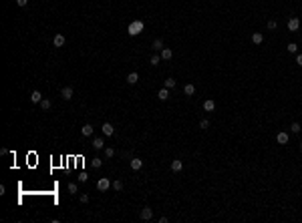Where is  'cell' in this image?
Here are the masks:
<instances>
[{
  "label": "cell",
  "mask_w": 302,
  "mask_h": 223,
  "mask_svg": "<svg viewBox=\"0 0 302 223\" xmlns=\"http://www.w3.org/2000/svg\"><path fill=\"white\" fill-rule=\"evenodd\" d=\"M300 129H302L300 123H292V125H290V131H292V133H300Z\"/></svg>",
  "instance_id": "28"
},
{
  "label": "cell",
  "mask_w": 302,
  "mask_h": 223,
  "mask_svg": "<svg viewBox=\"0 0 302 223\" xmlns=\"http://www.w3.org/2000/svg\"><path fill=\"white\" fill-rule=\"evenodd\" d=\"M65 42H67V38L63 36V34H54V38H53V44L57 46V48H63V46H65Z\"/></svg>",
  "instance_id": "5"
},
{
  "label": "cell",
  "mask_w": 302,
  "mask_h": 223,
  "mask_svg": "<svg viewBox=\"0 0 302 223\" xmlns=\"http://www.w3.org/2000/svg\"><path fill=\"white\" fill-rule=\"evenodd\" d=\"M111 185H113V183L109 181L107 177H101L99 181H97V189H99V191H109V187H111Z\"/></svg>",
  "instance_id": "2"
},
{
  "label": "cell",
  "mask_w": 302,
  "mask_h": 223,
  "mask_svg": "<svg viewBox=\"0 0 302 223\" xmlns=\"http://www.w3.org/2000/svg\"><path fill=\"white\" fill-rule=\"evenodd\" d=\"M177 80L175 79H165V89H175Z\"/></svg>",
  "instance_id": "24"
},
{
  "label": "cell",
  "mask_w": 302,
  "mask_h": 223,
  "mask_svg": "<svg viewBox=\"0 0 302 223\" xmlns=\"http://www.w3.org/2000/svg\"><path fill=\"white\" fill-rule=\"evenodd\" d=\"M81 133H83L85 137H91L93 135V125H89V123H87V125H83V127H81Z\"/></svg>",
  "instance_id": "18"
},
{
  "label": "cell",
  "mask_w": 302,
  "mask_h": 223,
  "mask_svg": "<svg viewBox=\"0 0 302 223\" xmlns=\"http://www.w3.org/2000/svg\"><path fill=\"white\" fill-rule=\"evenodd\" d=\"M93 149H97V151H101V149H105V141L101 139V137H97V139H93Z\"/></svg>",
  "instance_id": "11"
},
{
  "label": "cell",
  "mask_w": 302,
  "mask_h": 223,
  "mask_svg": "<svg viewBox=\"0 0 302 223\" xmlns=\"http://www.w3.org/2000/svg\"><path fill=\"white\" fill-rule=\"evenodd\" d=\"M252 42H254V44H262V42H264V34H262V32H254L252 34Z\"/></svg>",
  "instance_id": "13"
},
{
  "label": "cell",
  "mask_w": 302,
  "mask_h": 223,
  "mask_svg": "<svg viewBox=\"0 0 302 223\" xmlns=\"http://www.w3.org/2000/svg\"><path fill=\"white\" fill-rule=\"evenodd\" d=\"M288 141H290V135H288L286 131H280L278 135H276V143L278 145H288Z\"/></svg>",
  "instance_id": "3"
},
{
  "label": "cell",
  "mask_w": 302,
  "mask_h": 223,
  "mask_svg": "<svg viewBox=\"0 0 302 223\" xmlns=\"http://www.w3.org/2000/svg\"><path fill=\"white\" fill-rule=\"evenodd\" d=\"M157 98H159V101H167V98H169V89L163 87L159 93H157Z\"/></svg>",
  "instance_id": "17"
},
{
  "label": "cell",
  "mask_w": 302,
  "mask_h": 223,
  "mask_svg": "<svg viewBox=\"0 0 302 223\" xmlns=\"http://www.w3.org/2000/svg\"><path fill=\"white\" fill-rule=\"evenodd\" d=\"M181 169H184V163H181L179 159H173L171 161V171H173V173H179Z\"/></svg>",
  "instance_id": "10"
},
{
  "label": "cell",
  "mask_w": 302,
  "mask_h": 223,
  "mask_svg": "<svg viewBox=\"0 0 302 223\" xmlns=\"http://www.w3.org/2000/svg\"><path fill=\"white\" fill-rule=\"evenodd\" d=\"M91 163H93V169H99V167L103 165V159H99V157H95V159H93Z\"/></svg>",
  "instance_id": "25"
},
{
  "label": "cell",
  "mask_w": 302,
  "mask_h": 223,
  "mask_svg": "<svg viewBox=\"0 0 302 223\" xmlns=\"http://www.w3.org/2000/svg\"><path fill=\"white\" fill-rule=\"evenodd\" d=\"M137 80H139V75H137L135 71L127 75V83H129V84H137Z\"/></svg>",
  "instance_id": "15"
},
{
  "label": "cell",
  "mask_w": 302,
  "mask_h": 223,
  "mask_svg": "<svg viewBox=\"0 0 302 223\" xmlns=\"http://www.w3.org/2000/svg\"><path fill=\"white\" fill-rule=\"evenodd\" d=\"M161 61H163V58H161V54H153V57L149 58V62L153 64V66H157V64H159Z\"/></svg>",
  "instance_id": "23"
},
{
  "label": "cell",
  "mask_w": 302,
  "mask_h": 223,
  "mask_svg": "<svg viewBox=\"0 0 302 223\" xmlns=\"http://www.w3.org/2000/svg\"><path fill=\"white\" fill-rule=\"evenodd\" d=\"M296 62H298L300 66H302V54H296Z\"/></svg>",
  "instance_id": "35"
},
{
  "label": "cell",
  "mask_w": 302,
  "mask_h": 223,
  "mask_svg": "<svg viewBox=\"0 0 302 223\" xmlns=\"http://www.w3.org/2000/svg\"><path fill=\"white\" fill-rule=\"evenodd\" d=\"M42 98H44V97H42L40 91H32V93H30V101H32V102H40Z\"/></svg>",
  "instance_id": "16"
},
{
  "label": "cell",
  "mask_w": 302,
  "mask_h": 223,
  "mask_svg": "<svg viewBox=\"0 0 302 223\" xmlns=\"http://www.w3.org/2000/svg\"><path fill=\"white\" fill-rule=\"evenodd\" d=\"M129 165H131V169H133V171H139L143 167V161L139 159V157H131V163H129Z\"/></svg>",
  "instance_id": "9"
},
{
  "label": "cell",
  "mask_w": 302,
  "mask_h": 223,
  "mask_svg": "<svg viewBox=\"0 0 302 223\" xmlns=\"http://www.w3.org/2000/svg\"><path fill=\"white\" fill-rule=\"evenodd\" d=\"M101 131H103V135H105V137H111L113 133H115V127L111 125V123H103V127H101Z\"/></svg>",
  "instance_id": "8"
},
{
  "label": "cell",
  "mask_w": 302,
  "mask_h": 223,
  "mask_svg": "<svg viewBox=\"0 0 302 223\" xmlns=\"http://www.w3.org/2000/svg\"><path fill=\"white\" fill-rule=\"evenodd\" d=\"M300 28V20H298V16H292L290 20H288V30L290 32H296Z\"/></svg>",
  "instance_id": "4"
},
{
  "label": "cell",
  "mask_w": 302,
  "mask_h": 223,
  "mask_svg": "<svg viewBox=\"0 0 302 223\" xmlns=\"http://www.w3.org/2000/svg\"><path fill=\"white\" fill-rule=\"evenodd\" d=\"M79 181H81V183L89 181V175H87V173H81V175H79Z\"/></svg>",
  "instance_id": "31"
},
{
  "label": "cell",
  "mask_w": 302,
  "mask_h": 223,
  "mask_svg": "<svg viewBox=\"0 0 302 223\" xmlns=\"http://www.w3.org/2000/svg\"><path fill=\"white\" fill-rule=\"evenodd\" d=\"M69 191L71 193H77V185H75V183H69Z\"/></svg>",
  "instance_id": "33"
},
{
  "label": "cell",
  "mask_w": 302,
  "mask_h": 223,
  "mask_svg": "<svg viewBox=\"0 0 302 223\" xmlns=\"http://www.w3.org/2000/svg\"><path fill=\"white\" fill-rule=\"evenodd\" d=\"M199 129H210V121H207V119H202V121H199Z\"/></svg>",
  "instance_id": "29"
},
{
  "label": "cell",
  "mask_w": 302,
  "mask_h": 223,
  "mask_svg": "<svg viewBox=\"0 0 302 223\" xmlns=\"http://www.w3.org/2000/svg\"><path fill=\"white\" fill-rule=\"evenodd\" d=\"M105 157H107V159L115 157V149H113V147H107V149H105Z\"/></svg>",
  "instance_id": "26"
},
{
  "label": "cell",
  "mask_w": 302,
  "mask_h": 223,
  "mask_svg": "<svg viewBox=\"0 0 302 223\" xmlns=\"http://www.w3.org/2000/svg\"><path fill=\"white\" fill-rule=\"evenodd\" d=\"M151 46H153V50H163V40H161V38H155Z\"/></svg>",
  "instance_id": "21"
},
{
  "label": "cell",
  "mask_w": 302,
  "mask_h": 223,
  "mask_svg": "<svg viewBox=\"0 0 302 223\" xmlns=\"http://www.w3.org/2000/svg\"><path fill=\"white\" fill-rule=\"evenodd\" d=\"M73 95H75V91H73V87H65L61 91V97L65 98V101H71V98H73Z\"/></svg>",
  "instance_id": "7"
},
{
  "label": "cell",
  "mask_w": 302,
  "mask_h": 223,
  "mask_svg": "<svg viewBox=\"0 0 302 223\" xmlns=\"http://www.w3.org/2000/svg\"><path fill=\"white\" fill-rule=\"evenodd\" d=\"M143 28H145V24H143L141 20H133V22L129 24V28H127V32H129L131 36H135V34H139Z\"/></svg>",
  "instance_id": "1"
},
{
  "label": "cell",
  "mask_w": 302,
  "mask_h": 223,
  "mask_svg": "<svg viewBox=\"0 0 302 223\" xmlns=\"http://www.w3.org/2000/svg\"><path fill=\"white\" fill-rule=\"evenodd\" d=\"M38 105H40V109H42V111H49L50 107H53V102H50L49 98H42V101L38 102Z\"/></svg>",
  "instance_id": "20"
},
{
  "label": "cell",
  "mask_w": 302,
  "mask_h": 223,
  "mask_svg": "<svg viewBox=\"0 0 302 223\" xmlns=\"http://www.w3.org/2000/svg\"><path fill=\"white\" fill-rule=\"evenodd\" d=\"M268 28H270V30H276V28H278V22H276V20H268Z\"/></svg>",
  "instance_id": "30"
},
{
  "label": "cell",
  "mask_w": 302,
  "mask_h": 223,
  "mask_svg": "<svg viewBox=\"0 0 302 223\" xmlns=\"http://www.w3.org/2000/svg\"><path fill=\"white\" fill-rule=\"evenodd\" d=\"M141 219L143 221H151L153 219V209L151 207H143L141 209Z\"/></svg>",
  "instance_id": "6"
},
{
  "label": "cell",
  "mask_w": 302,
  "mask_h": 223,
  "mask_svg": "<svg viewBox=\"0 0 302 223\" xmlns=\"http://www.w3.org/2000/svg\"><path fill=\"white\" fill-rule=\"evenodd\" d=\"M184 93H185V95H188V97H193V95H195V84L188 83V84H185V87H184Z\"/></svg>",
  "instance_id": "12"
},
{
  "label": "cell",
  "mask_w": 302,
  "mask_h": 223,
  "mask_svg": "<svg viewBox=\"0 0 302 223\" xmlns=\"http://www.w3.org/2000/svg\"><path fill=\"white\" fill-rule=\"evenodd\" d=\"M81 203H89V195H85V193H83V195H81Z\"/></svg>",
  "instance_id": "34"
},
{
  "label": "cell",
  "mask_w": 302,
  "mask_h": 223,
  "mask_svg": "<svg viewBox=\"0 0 302 223\" xmlns=\"http://www.w3.org/2000/svg\"><path fill=\"white\" fill-rule=\"evenodd\" d=\"M286 50H288V52H292V54H296V52H298V44H296V42H288Z\"/></svg>",
  "instance_id": "22"
},
{
  "label": "cell",
  "mask_w": 302,
  "mask_h": 223,
  "mask_svg": "<svg viewBox=\"0 0 302 223\" xmlns=\"http://www.w3.org/2000/svg\"><path fill=\"white\" fill-rule=\"evenodd\" d=\"M216 109V102L211 101V98H207V101H203V111H214Z\"/></svg>",
  "instance_id": "19"
},
{
  "label": "cell",
  "mask_w": 302,
  "mask_h": 223,
  "mask_svg": "<svg viewBox=\"0 0 302 223\" xmlns=\"http://www.w3.org/2000/svg\"><path fill=\"white\" fill-rule=\"evenodd\" d=\"M111 187H113L115 191H123V181H113Z\"/></svg>",
  "instance_id": "27"
},
{
  "label": "cell",
  "mask_w": 302,
  "mask_h": 223,
  "mask_svg": "<svg viewBox=\"0 0 302 223\" xmlns=\"http://www.w3.org/2000/svg\"><path fill=\"white\" fill-rule=\"evenodd\" d=\"M300 151H302V143H300Z\"/></svg>",
  "instance_id": "36"
},
{
  "label": "cell",
  "mask_w": 302,
  "mask_h": 223,
  "mask_svg": "<svg viewBox=\"0 0 302 223\" xmlns=\"http://www.w3.org/2000/svg\"><path fill=\"white\" fill-rule=\"evenodd\" d=\"M161 58H163V61H171V58H173V50L171 48H163V50H161Z\"/></svg>",
  "instance_id": "14"
},
{
  "label": "cell",
  "mask_w": 302,
  "mask_h": 223,
  "mask_svg": "<svg viewBox=\"0 0 302 223\" xmlns=\"http://www.w3.org/2000/svg\"><path fill=\"white\" fill-rule=\"evenodd\" d=\"M16 4H18V6H28V0H16Z\"/></svg>",
  "instance_id": "32"
}]
</instances>
